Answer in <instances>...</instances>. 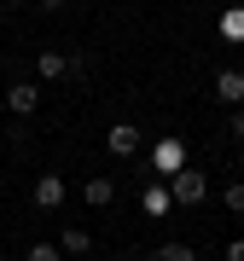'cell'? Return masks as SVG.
<instances>
[{"mask_svg": "<svg viewBox=\"0 0 244 261\" xmlns=\"http://www.w3.org/2000/svg\"><path fill=\"white\" fill-rule=\"evenodd\" d=\"M64 192H70V186H64L58 174H41V180H35V209H58Z\"/></svg>", "mask_w": 244, "mask_h": 261, "instance_id": "277c9868", "label": "cell"}, {"mask_svg": "<svg viewBox=\"0 0 244 261\" xmlns=\"http://www.w3.org/2000/svg\"><path fill=\"white\" fill-rule=\"evenodd\" d=\"M29 261H58V244H29Z\"/></svg>", "mask_w": 244, "mask_h": 261, "instance_id": "5bb4252c", "label": "cell"}, {"mask_svg": "<svg viewBox=\"0 0 244 261\" xmlns=\"http://www.w3.org/2000/svg\"><path fill=\"white\" fill-rule=\"evenodd\" d=\"M58 250H70V255H87V250H93V238H87L82 226H64V232H58Z\"/></svg>", "mask_w": 244, "mask_h": 261, "instance_id": "ba28073f", "label": "cell"}, {"mask_svg": "<svg viewBox=\"0 0 244 261\" xmlns=\"http://www.w3.org/2000/svg\"><path fill=\"white\" fill-rule=\"evenodd\" d=\"M221 203H227V209H233V215H244V180H233V186H227V192H221Z\"/></svg>", "mask_w": 244, "mask_h": 261, "instance_id": "4fadbf2b", "label": "cell"}, {"mask_svg": "<svg viewBox=\"0 0 244 261\" xmlns=\"http://www.w3.org/2000/svg\"><path fill=\"white\" fill-rule=\"evenodd\" d=\"M169 203H175V197H169V186H163V180H151L145 197H140V209H145V215H169Z\"/></svg>", "mask_w": 244, "mask_h": 261, "instance_id": "52a82bcc", "label": "cell"}, {"mask_svg": "<svg viewBox=\"0 0 244 261\" xmlns=\"http://www.w3.org/2000/svg\"><path fill=\"white\" fill-rule=\"evenodd\" d=\"M6 105H12V111H18V116H29V111H35V105H41V87H29V82L6 87Z\"/></svg>", "mask_w": 244, "mask_h": 261, "instance_id": "8992f818", "label": "cell"}, {"mask_svg": "<svg viewBox=\"0 0 244 261\" xmlns=\"http://www.w3.org/2000/svg\"><path fill=\"white\" fill-rule=\"evenodd\" d=\"M151 168L175 180L180 168H186V140H175V134H169V140H157V145H151Z\"/></svg>", "mask_w": 244, "mask_h": 261, "instance_id": "7a4b0ae2", "label": "cell"}, {"mask_svg": "<svg viewBox=\"0 0 244 261\" xmlns=\"http://www.w3.org/2000/svg\"><path fill=\"white\" fill-rule=\"evenodd\" d=\"M116 261H122V255H116Z\"/></svg>", "mask_w": 244, "mask_h": 261, "instance_id": "44dd1931", "label": "cell"}, {"mask_svg": "<svg viewBox=\"0 0 244 261\" xmlns=\"http://www.w3.org/2000/svg\"><path fill=\"white\" fill-rule=\"evenodd\" d=\"M238 157H244V140H238Z\"/></svg>", "mask_w": 244, "mask_h": 261, "instance_id": "d6986e66", "label": "cell"}, {"mask_svg": "<svg viewBox=\"0 0 244 261\" xmlns=\"http://www.w3.org/2000/svg\"><path fill=\"white\" fill-rule=\"evenodd\" d=\"M221 35H227V41H244V6H233V12L221 18Z\"/></svg>", "mask_w": 244, "mask_h": 261, "instance_id": "8fae6325", "label": "cell"}, {"mask_svg": "<svg viewBox=\"0 0 244 261\" xmlns=\"http://www.w3.org/2000/svg\"><path fill=\"white\" fill-rule=\"evenodd\" d=\"M105 151H111V157H134V151H140V128H134V122H116V128L105 134Z\"/></svg>", "mask_w": 244, "mask_h": 261, "instance_id": "3957f363", "label": "cell"}, {"mask_svg": "<svg viewBox=\"0 0 244 261\" xmlns=\"http://www.w3.org/2000/svg\"><path fill=\"white\" fill-rule=\"evenodd\" d=\"M157 261H198V250H192V244H163Z\"/></svg>", "mask_w": 244, "mask_h": 261, "instance_id": "7c38bea8", "label": "cell"}, {"mask_svg": "<svg viewBox=\"0 0 244 261\" xmlns=\"http://www.w3.org/2000/svg\"><path fill=\"white\" fill-rule=\"evenodd\" d=\"M82 197H87L93 209H105V203L116 197V186H111V180H87V186H82Z\"/></svg>", "mask_w": 244, "mask_h": 261, "instance_id": "30bf717a", "label": "cell"}, {"mask_svg": "<svg viewBox=\"0 0 244 261\" xmlns=\"http://www.w3.org/2000/svg\"><path fill=\"white\" fill-rule=\"evenodd\" d=\"M227 261H244V238H238V244H227Z\"/></svg>", "mask_w": 244, "mask_h": 261, "instance_id": "2e32d148", "label": "cell"}, {"mask_svg": "<svg viewBox=\"0 0 244 261\" xmlns=\"http://www.w3.org/2000/svg\"><path fill=\"white\" fill-rule=\"evenodd\" d=\"M0 192H6V180H0Z\"/></svg>", "mask_w": 244, "mask_h": 261, "instance_id": "ffe728a7", "label": "cell"}, {"mask_svg": "<svg viewBox=\"0 0 244 261\" xmlns=\"http://www.w3.org/2000/svg\"><path fill=\"white\" fill-rule=\"evenodd\" d=\"M227 128H233L238 140H244V111H238V105H233V116H227Z\"/></svg>", "mask_w": 244, "mask_h": 261, "instance_id": "9a60e30c", "label": "cell"}, {"mask_svg": "<svg viewBox=\"0 0 244 261\" xmlns=\"http://www.w3.org/2000/svg\"><path fill=\"white\" fill-rule=\"evenodd\" d=\"M169 197H175V203H204V197H209V174H198V168L186 163V168H180V174L169 180Z\"/></svg>", "mask_w": 244, "mask_h": 261, "instance_id": "6da1fadb", "label": "cell"}, {"mask_svg": "<svg viewBox=\"0 0 244 261\" xmlns=\"http://www.w3.org/2000/svg\"><path fill=\"white\" fill-rule=\"evenodd\" d=\"M58 75H70V58L64 53H41V82H58Z\"/></svg>", "mask_w": 244, "mask_h": 261, "instance_id": "9c48e42d", "label": "cell"}, {"mask_svg": "<svg viewBox=\"0 0 244 261\" xmlns=\"http://www.w3.org/2000/svg\"><path fill=\"white\" fill-rule=\"evenodd\" d=\"M41 6H47V12H64V0H41Z\"/></svg>", "mask_w": 244, "mask_h": 261, "instance_id": "e0dca14e", "label": "cell"}, {"mask_svg": "<svg viewBox=\"0 0 244 261\" xmlns=\"http://www.w3.org/2000/svg\"><path fill=\"white\" fill-rule=\"evenodd\" d=\"M215 99L221 105H244V70H221L215 75Z\"/></svg>", "mask_w": 244, "mask_h": 261, "instance_id": "5b68a950", "label": "cell"}, {"mask_svg": "<svg viewBox=\"0 0 244 261\" xmlns=\"http://www.w3.org/2000/svg\"><path fill=\"white\" fill-rule=\"evenodd\" d=\"M12 6H29V0H12Z\"/></svg>", "mask_w": 244, "mask_h": 261, "instance_id": "ac0fdd59", "label": "cell"}]
</instances>
